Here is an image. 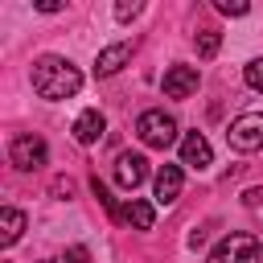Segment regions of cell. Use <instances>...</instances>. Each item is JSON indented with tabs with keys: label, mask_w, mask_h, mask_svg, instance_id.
<instances>
[{
	"label": "cell",
	"mask_w": 263,
	"mask_h": 263,
	"mask_svg": "<svg viewBox=\"0 0 263 263\" xmlns=\"http://www.w3.org/2000/svg\"><path fill=\"white\" fill-rule=\"evenodd\" d=\"M103 127H107V119H103V111L99 107H86L78 119H74V140L82 144V148H90V144H99V136H103Z\"/></svg>",
	"instance_id": "10"
},
{
	"label": "cell",
	"mask_w": 263,
	"mask_h": 263,
	"mask_svg": "<svg viewBox=\"0 0 263 263\" xmlns=\"http://www.w3.org/2000/svg\"><path fill=\"white\" fill-rule=\"evenodd\" d=\"M21 234H25V214L12 210V205H4L0 210V247H12Z\"/></svg>",
	"instance_id": "12"
},
{
	"label": "cell",
	"mask_w": 263,
	"mask_h": 263,
	"mask_svg": "<svg viewBox=\"0 0 263 263\" xmlns=\"http://www.w3.org/2000/svg\"><path fill=\"white\" fill-rule=\"evenodd\" d=\"M8 160H12L21 173H33V168H41V164L49 160V148H45L41 136H16V140L8 144Z\"/></svg>",
	"instance_id": "5"
},
{
	"label": "cell",
	"mask_w": 263,
	"mask_h": 263,
	"mask_svg": "<svg viewBox=\"0 0 263 263\" xmlns=\"http://www.w3.org/2000/svg\"><path fill=\"white\" fill-rule=\"evenodd\" d=\"M66 263H90V251L86 247H70L66 251Z\"/></svg>",
	"instance_id": "19"
},
{
	"label": "cell",
	"mask_w": 263,
	"mask_h": 263,
	"mask_svg": "<svg viewBox=\"0 0 263 263\" xmlns=\"http://www.w3.org/2000/svg\"><path fill=\"white\" fill-rule=\"evenodd\" d=\"M242 78H247V86H251V90H263V58H255V62H247V70H242Z\"/></svg>",
	"instance_id": "16"
},
{
	"label": "cell",
	"mask_w": 263,
	"mask_h": 263,
	"mask_svg": "<svg viewBox=\"0 0 263 263\" xmlns=\"http://www.w3.org/2000/svg\"><path fill=\"white\" fill-rule=\"evenodd\" d=\"M193 45H197V58H214L218 45H222V33H218V29H201V33L193 37Z\"/></svg>",
	"instance_id": "14"
},
{
	"label": "cell",
	"mask_w": 263,
	"mask_h": 263,
	"mask_svg": "<svg viewBox=\"0 0 263 263\" xmlns=\"http://www.w3.org/2000/svg\"><path fill=\"white\" fill-rule=\"evenodd\" d=\"M33 90H37L41 99L58 103V99H70V95L82 90V74H78V66H74L70 58L45 53V58L33 62Z\"/></svg>",
	"instance_id": "1"
},
{
	"label": "cell",
	"mask_w": 263,
	"mask_h": 263,
	"mask_svg": "<svg viewBox=\"0 0 263 263\" xmlns=\"http://www.w3.org/2000/svg\"><path fill=\"white\" fill-rule=\"evenodd\" d=\"M123 218L136 226V230H152V222H156V210L148 205V201H140V197H132L127 205H123Z\"/></svg>",
	"instance_id": "13"
},
{
	"label": "cell",
	"mask_w": 263,
	"mask_h": 263,
	"mask_svg": "<svg viewBox=\"0 0 263 263\" xmlns=\"http://www.w3.org/2000/svg\"><path fill=\"white\" fill-rule=\"evenodd\" d=\"M226 140L234 152H259L263 148V115L259 111H242L230 127H226Z\"/></svg>",
	"instance_id": "4"
},
{
	"label": "cell",
	"mask_w": 263,
	"mask_h": 263,
	"mask_svg": "<svg viewBox=\"0 0 263 263\" xmlns=\"http://www.w3.org/2000/svg\"><path fill=\"white\" fill-rule=\"evenodd\" d=\"M90 189H95V197H99V201L107 205V214H111V218H123V210H115V197L107 193V185H103L99 177H90Z\"/></svg>",
	"instance_id": "15"
},
{
	"label": "cell",
	"mask_w": 263,
	"mask_h": 263,
	"mask_svg": "<svg viewBox=\"0 0 263 263\" xmlns=\"http://www.w3.org/2000/svg\"><path fill=\"white\" fill-rule=\"evenodd\" d=\"M136 136L148 144V148H168L173 140H177V119L173 115H164V111H144L140 119H136Z\"/></svg>",
	"instance_id": "3"
},
{
	"label": "cell",
	"mask_w": 263,
	"mask_h": 263,
	"mask_svg": "<svg viewBox=\"0 0 263 263\" xmlns=\"http://www.w3.org/2000/svg\"><path fill=\"white\" fill-rule=\"evenodd\" d=\"M164 99H189L193 90H197V66H168L164 70Z\"/></svg>",
	"instance_id": "6"
},
{
	"label": "cell",
	"mask_w": 263,
	"mask_h": 263,
	"mask_svg": "<svg viewBox=\"0 0 263 263\" xmlns=\"http://www.w3.org/2000/svg\"><path fill=\"white\" fill-rule=\"evenodd\" d=\"M132 41H115V45H107V49H99V58H95V74L99 78H111V74H119L127 62H132Z\"/></svg>",
	"instance_id": "8"
},
{
	"label": "cell",
	"mask_w": 263,
	"mask_h": 263,
	"mask_svg": "<svg viewBox=\"0 0 263 263\" xmlns=\"http://www.w3.org/2000/svg\"><path fill=\"white\" fill-rule=\"evenodd\" d=\"M144 177H148V160H144L140 152H123V156L115 160V181H119L123 189H136Z\"/></svg>",
	"instance_id": "11"
},
{
	"label": "cell",
	"mask_w": 263,
	"mask_h": 263,
	"mask_svg": "<svg viewBox=\"0 0 263 263\" xmlns=\"http://www.w3.org/2000/svg\"><path fill=\"white\" fill-rule=\"evenodd\" d=\"M205 263H259V238L234 230V234H226V238L210 251Z\"/></svg>",
	"instance_id": "2"
},
{
	"label": "cell",
	"mask_w": 263,
	"mask_h": 263,
	"mask_svg": "<svg viewBox=\"0 0 263 263\" xmlns=\"http://www.w3.org/2000/svg\"><path fill=\"white\" fill-rule=\"evenodd\" d=\"M214 8L226 12V16H247V12H251V4H242V0H218Z\"/></svg>",
	"instance_id": "17"
},
{
	"label": "cell",
	"mask_w": 263,
	"mask_h": 263,
	"mask_svg": "<svg viewBox=\"0 0 263 263\" xmlns=\"http://www.w3.org/2000/svg\"><path fill=\"white\" fill-rule=\"evenodd\" d=\"M181 164H189V168H210L214 164V148H210V140L201 136V132H185L181 136Z\"/></svg>",
	"instance_id": "7"
},
{
	"label": "cell",
	"mask_w": 263,
	"mask_h": 263,
	"mask_svg": "<svg viewBox=\"0 0 263 263\" xmlns=\"http://www.w3.org/2000/svg\"><path fill=\"white\" fill-rule=\"evenodd\" d=\"M181 185H185L181 164H160V168H156V181H152V193H156L160 205H168V201L181 197Z\"/></svg>",
	"instance_id": "9"
},
{
	"label": "cell",
	"mask_w": 263,
	"mask_h": 263,
	"mask_svg": "<svg viewBox=\"0 0 263 263\" xmlns=\"http://www.w3.org/2000/svg\"><path fill=\"white\" fill-rule=\"evenodd\" d=\"M37 8H41V12H58L62 4H58V0H37Z\"/></svg>",
	"instance_id": "20"
},
{
	"label": "cell",
	"mask_w": 263,
	"mask_h": 263,
	"mask_svg": "<svg viewBox=\"0 0 263 263\" xmlns=\"http://www.w3.org/2000/svg\"><path fill=\"white\" fill-rule=\"evenodd\" d=\"M136 12H140V4H136V0H132V4H127V0H123V4H115V21H132Z\"/></svg>",
	"instance_id": "18"
}]
</instances>
